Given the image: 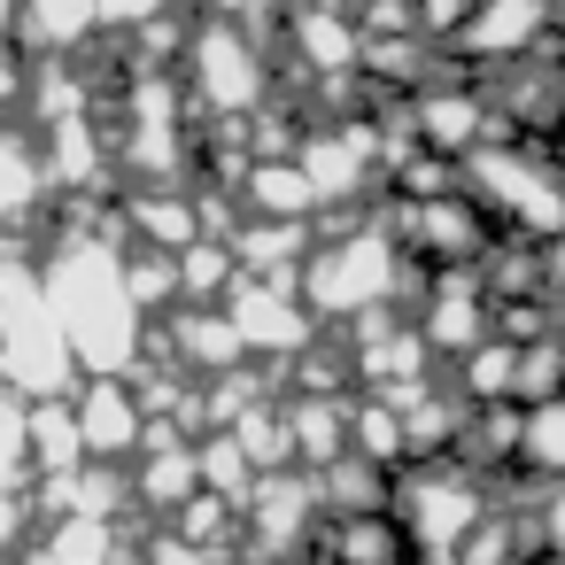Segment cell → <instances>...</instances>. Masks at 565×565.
I'll return each mask as SVG.
<instances>
[{"label":"cell","mask_w":565,"mask_h":565,"mask_svg":"<svg viewBox=\"0 0 565 565\" xmlns=\"http://www.w3.org/2000/svg\"><path fill=\"white\" fill-rule=\"evenodd\" d=\"M40 186H47V163L32 156V140H24V132L0 125V225L24 217V210L40 202Z\"/></svg>","instance_id":"cell-19"},{"label":"cell","mask_w":565,"mask_h":565,"mask_svg":"<svg viewBox=\"0 0 565 565\" xmlns=\"http://www.w3.org/2000/svg\"><path fill=\"white\" fill-rule=\"evenodd\" d=\"M418 264H411V248L387 233V217L372 210H349L341 225H326L318 241H310V256H302V271H295V295L310 302V318L318 326H356V318H372V310H395L418 279H411Z\"/></svg>","instance_id":"cell-2"},{"label":"cell","mask_w":565,"mask_h":565,"mask_svg":"<svg viewBox=\"0 0 565 565\" xmlns=\"http://www.w3.org/2000/svg\"><path fill=\"white\" fill-rule=\"evenodd\" d=\"M233 186H241V217H318V194L295 156H248Z\"/></svg>","instance_id":"cell-14"},{"label":"cell","mask_w":565,"mask_h":565,"mask_svg":"<svg viewBox=\"0 0 565 565\" xmlns=\"http://www.w3.org/2000/svg\"><path fill=\"white\" fill-rule=\"evenodd\" d=\"M287 9H302V0H210V17H233V24H271Z\"/></svg>","instance_id":"cell-23"},{"label":"cell","mask_w":565,"mask_h":565,"mask_svg":"<svg viewBox=\"0 0 565 565\" xmlns=\"http://www.w3.org/2000/svg\"><path fill=\"white\" fill-rule=\"evenodd\" d=\"M140 565H233V550H210V542H194V534L163 526V534L140 550Z\"/></svg>","instance_id":"cell-20"},{"label":"cell","mask_w":565,"mask_h":565,"mask_svg":"<svg viewBox=\"0 0 565 565\" xmlns=\"http://www.w3.org/2000/svg\"><path fill=\"white\" fill-rule=\"evenodd\" d=\"M102 565H125V557H102Z\"/></svg>","instance_id":"cell-27"},{"label":"cell","mask_w":565,"mask_h":565,"mask_svg":"<svg viewBox=\"0 0 565 565\" xmlns=\"http://www.w3.org/2000/svg\"><path fill=\"white\" fill-rule=\"evenodd\" d=\"M534 519H542V550H557V557H565V480L534 503Z\"/></svg>","instance_id":"cell-24"},{"label":"cell","mask_w":565,"mask_h":565,"mask_svg":"<svg viewBox=\"0 0 565 565\" xmlns=\"http://www.w3.org/2000/svg\"><path fill=\"white\" fill-rule=\"evenodd\" d=\"M557 40H565V0H472V17L457 24V40L441 55L465 71H495V63H519Z\"/></svg>","instance_id":"cell-6"},{"label":"cell","mask_w":565,"mask_h":565,"mask_svg":"<svg viewBox=\"0 0 565 565\" xmlns=\"http://www.w3.org/2000/svg\"><path fill=\"white\" fill-rule=\"evenodd\" d=\"M40 295L78 356V380H132L148 356V310L132 302L125 279V248L102 233H71L47 264H40Z\"/></svg>","instance_id":"cell-1"},{"label":"cell","mask_w":565,"mask_h":565,"mask_svg":"<svg viewBox=\"0 0 565 565\" xmlns=\"http://www.w3.org/2000/svg\"><path fill=\"white\" fill-rule=\"evenodd\" d=\"M186 102L210 125H248L271 102V55L256 47V24L202 17L186 32Z\"/></svg>","instance_id":"cell-3"},{"label":"cell","mask_w":565,"mask_h":565,"mask_svg":"<svg viewBox=\"0 0 565 565\" xmlns=\"http://www.w3.org/2000/svg\"><path fill=\"white\" fill-rule=\"evenodd\" d=\"M534 565H565V557H557V550H542V557H534Z\"/></svg>","instance_id":"cell-26"},{"label":"cell","mask_w":565,"mask_h":565,"mask_svg":"<svg viewBox=\"0 0 565 565\" xmlns=\"http://www.w3.org/2000/svg\"><path fill=\"white\" fill-rule=\"evenodd\" d=\"M449 380H457L465 403H511V387H519V341L488 333L480 349H465V356L449 364Z\"/></svg>","instance_id":"cell-17"},{"label":"cell","mask_w":565,"mask_h":565,"mask_svg":"<svg viewBox=\"0 0 565 565\" xmlns=\"http://www.w3.org/2000/svg\"><path fill=\"white\" fill-rule=\"evenodd\" d=\"M326 526V503H318V472L302 465H279V472H256L248 503H241V542L256 565H295Z\"/></svg>","instance_id":"cell-5"},{"label":"cell","mask_w":565,"mask_h":565,"mask_svg":"<svg viewBox=\"0 0 565 565\" xmlns=\"http://www.w3.org/2000/svg\"><path fill=\"white\" fill-rule=\"evenodd\" d=\"M488 480L465 465V457H441V465H403L395 472V519L411 534V565H449L457 542L488 519Z\"/></svg>","instance_id":"cell-4"},{"label":"cell","mask_w":565,"mask_h":565,"mask_svg":"<svg viewBox=\"0 0 565 565\" xmlns=\"http://www.w3.org/2000/svg\"><path fill=\"white\" fill-rule=\"evenodd\" d=\"M179 9V0H102V32H148Z\"/></svg>","instance_id":"cell-22"},{"label":"cell","mask_w":565,"mask_h":565,"mask_svg":"<svg viewBox=\"0 0 565 565\" xmlns=\"http://www.w3.org/2000/svg\"><path fill=\"white\" fill-rule=\"evenodd\" d=\"M125 225L140 233V248L179 256L186 241H202V194H179V186H140V194H132V210H125Z\"/></svg>","instance_id":"cell-15"},{"label":"cell","mask_w":565,"mask_h":565,"mask_svg":"<svg viewBox=\"0 0 565 565\" xmlns=\"http://www.w3.org/2000/svg\"><path fill=\"white\" fill-rule=\"evenodd\" d=\"M411 326H418V341L434 349V364H457L465 349H480V341L495 333V302H488V287H480L472 264H457V271H426Z\"/></svg>","instance_id":"cell-8"},{"label":"cell","mask_w":565,"mask_h":565,"mask_svg":"<svg viewBox=\"0 0 565 565\" xmlns=\"http://www.w3.org/2000/svg\"><path fill=\"white\" fill-rule=\"evenodd\" d=\"M225 318H233V333H241V349H248V364H295L326 326L310 318V302L287 287V279H233V295H225Z\"/></svg>","instance_id":"cell-7"},{"label":"cell","mask_w":565,"mask_h":565,"mask_svg":"<svg viewBox=\"0 0 565 565\" xmlns=\"http://www.w3.org/2000/svg\"><path fill=\"white\" fill-rule=\"evenodd\" d=\"M233 279H241L233 241L202 233V241H186V248H179V302H225V295H233Z\"/></svg>","instance_id":"cell-18"},{"label":"cell","mask_w":565,"mask_h":565,"mask_svg":"<svg viewBox=\"0 0 565 565\" xmlns=\"http://www.w3.org/2000/svg\"><path fill=\"white\" fill-rule=\"evenodd\" d=\"M519 472L534 480H565V395H542V403H519Z\"/></svg>","instance_id":"cell-16"},{"label":"cell","mask_w":565,"mask_h":565,"mask_svg":"<svg viewBox=\"0 0 565 565\" xmlns=\"http://www.w3.org/2000/svg\"><path fill=\"white\" fill-rule=\"evenodd\" d=\"M94 32H102V0H24L17 17V47L32 63H71Z\"/></svg>","instance_id":"cell-12"},{"label":"cell","mask_w":565,"mask_h":565,"mask_svg":"<svg viewBox=\"0 0 565 565\" xmlns=\"http://www.w3.org/2000/svg\"><path fill=\"white\" fill-rule=\"evenodd\" d=\"M279 24H287V47L302 55V71L318 86H356V71H364V24H356L349 0H302V9H287Z\"/></svg>","instance_id":"cell-9"},{"label":"cell","mask_w":565,"mask_h":565,"mask_svg":"<svg viewBox=\"0 0 565 565\" xmlns=\"http://www.w3.org/2000/svg\"><path fill=\"white\" fill-rule=\"evenodd\" d=\"M24 465H32V449H24V403L0 395V488H17Z\"/></svg>","instance_id":"cell-21"},{"label":"cell","mask_w":565,"mask_h":565,"mask_svg":"<svg viewBox=\"0 0 565 565\" xmlns=\"http://www.w3.org/2000/svg\"><path fill=\"white\" fill-rule=\"evenodd\" d=\"M71 411H78V441H86L94 465H125V457H140V441H148V411H140L132 380H86V387L71 395Z\"/></svg>","instance_id":"cell-10"},{"label":"cell","mask_w":565,"mask_h":565,"mask_svg":"<svg viewBox=\"0 0 565 565\" xmlns=\"http://www.w3.org/2000/svg\"><path fill=\"white\" fill-rule=\"evenodd\" d=\"M17 17H24V0H0V40H17Z\"/></svg>","instance_id":"cell-25"},{"label":"cell","mask_w":565,"mask_h":565,"mask_svg":"<svg viewBox=\"0 0 565 565\" xmlns=\"http://www.w3.org/2000/svg\"><path fill=\"white\" fill-rule=\"evenodd\" d=\"M287 411V449L302 472H326L333 457H349V395H279Z\"/></svg>","instance_id":"cell-13"},{"label":"cell","mask_w":565,"mask_h":565,"mask_svg":"<svg viewBox=\"0 0 565 565\" xmlns=\"http://www.w3.org/2000/svg\"><path fill=\"white\" fill-rule=\"evenodd\" d=\"M171 364L186 372V380H217V372H233V364H248V349H241V333H233V318H225V302H179V318H171Z\"/></svg>","instance_id":"cell-11"}]
</instances>
